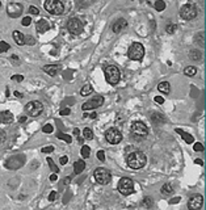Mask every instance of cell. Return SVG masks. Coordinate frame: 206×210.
Instances as JSON below:
<instances>
[{"label":"cell","mask_w":206,"mask_h":210,"mask_svg":"<svg viewBox=\"0 0 206 210\" xmlns=\"http://www.w3.org/2000/svg\"><path fill=\"white\" fill-rule=\"evenodd\" d=\"M127 166L131 168V169H141L146 166L147 163V156L142 152V151H133L131 154L127 155Z\"/></svg>","instance_id":"obj_1"},{"label":"cell","mask_w":206,"mask_h":210,"mask_svg":"<svg viewBox=\"0 0 206 210\" xmlns=\"http://www.w3.org/2000/svg\"><path fill=\"white\" fill-rule=\"evenodd\" d=\"M43 7L50 14H55V16L62 14L64 12V5L61 0H46Z\"/></svg>","instance_id":"obj_2"},{"label":"cell","mask_w":206,"mask_h":210,"mask_svg":"<svg viewBox=\"0 0 206 210\" xmlns=\"http://www.w3.org/2000/svg\"><path fill=\"white\" fill-rule=\"evenodd\" d=\"M131 135L133 138H137V139H144L147 137V134H149V129H147V126L141 122V121H137L131 125Z\"/></svg>","instance_id":"obj_3"},{"label":"cell","mask_w":206,"mask_h":210,"mask_svg":"<svg viewBox=\"0 0 206 210\" xmlns=\"http://www.w3.org/2000/svg\"><path fill=\"white\" fill-rule=\"evenodd\" d=\"M105 79L109 84L116 86L118 84V81L121 79V72L118 70V67L116 66H108L105 69Z\"/></svg>","instance_id":"obj_4"},{"label":"cell","mask_w":206,"mask_h":210,"mask_svg":"<svg viewBox=\"0 0 206 210\" xmlns=\"http://www.w3.org/2000/svg\"><path fill=\"white\" fill-rule=\"evenodd\" d=\"M144 55V47L142 43L139 42H134L131 46L129 47V51H127V57L133 61H142V58Z\"/></svg>","instance_id":"obj_5"},{"label":"cell","mask_w":206,"mask_h":210,"mask_svg":"<svg viewBox=\"0 0 206 210\" xmlns=\"http://www.w3.org/2000/svg\"><path fill=\"white\" fill-rule=\"evenodd\" d=\"M93 177L95 180L101 184V185H106L110 183V179H112V175H110V172L105 168H97L96 171H95L93 174Z\"/></svg>","instance_id":"obj_6"},{"label":"cell","mask_w":206,"mask_h":210,"mask_svg":"<svg viewBox=\"0 0 206 210\" xmlns=\"http://www.w3.org/2000/svg\"><path fill=\"white\" fill-rule=\"evenodd\" d=\"M118 191L121 194H123V196H129V194H131L134 192V183L133 180L129 179V177H123L121 179V181L118 184Z\"/></svg>","instance_id":"obj_7"},{"label":"cell","mask_w":206,"mask_h":210,"mask_svg":"<svg viewBox=\"0 0 206 210\" xmlns=\"http://www.w3.org/2000/svg\"><path fill=\"white\" fill-rule=\"evenodd\" d=\"M197 8L193 5V4H185V5H182L181 7V9H180V16L184 19V20H193L196 16H197Z\"/></svg>","instance_id":"obj_8"},{"label":"cell","mask_w":206,"mask_h":210,"mask_svg":"<svg viewBox=\"0 0 206 210\" xmlns=\"http://www.w3.org/2000/svg\"><path fill=\"white\" fill-rule=\"evenodd\" d=\"M42 110H43V105L40 101H30L25 107V112L28 113V116H32V117L40 116L42 113Z\"/></svg>","instance_id":"obj_9"},{"label":"cell","mask_w":206,"mask_h":210,"mask_svg":"<svg viewBox=\"0 0 206 210\" xmlns=\"http://www.w3.org/2000/svg\"><path fill=\"white\" fill-rule=\"evenodd\" d=\"M105 138L110 145H117L122 141V134L120 130H117L116 127H110L105 131Z\"/></svg>","instance_id":"obj_10"},{"label":"cell","mask_w":206,"mask_h":210,"mask_svg":"<svg viewBox=\"0 0 206 210\" xmlns=\"http://www.w3.org/2000/svg\"><path fill=\"white\" fill-rule=\"evenodd\" d=\"M67 29H68V32L72 33V34H80L83 30H84V25H83V22L80 21L79 19L76 17H72L68 20L67 22Z\"/></svg>","instance_id":"obj_11"},{"label":"cell","mask_w":206,"mask_h":210,"mask_svg":"<svg viewBox=\"0 0 206 210\" xmlns=\"http://www.w3.org/2000/svg\"><path fill=\"white\" fill-rule=\"evenodd\" d=\"M104 104V97L102 96H95L93 99H91L89 101H87L82 105V109L85 112V110H91V109H96L99 107H101V105Z\"/></svg>","instance_id":"obj_12"},{"label":"cell","mask_w":206,"mask_h":210,"mask_svg":"<svg viewBox=\"0 0 206 210\" xmlns=\"http://www.w3.org/2000/svg\"><path fill=\"white\" fill-rule=\"evenodd\" d=\"M23 5H21L20 3H11L8 4V7H7V13H8V16L12 17V19H17L21 16V13H23Z\"/></svg>","instance_id":"obj_13"},{"label":"cell","mask_w":206,"mask_h":210,"mask_svg":"<svg viewBox=\"0 0 206 210\" xmlns=\"http://www.w3.org/2000/svg\"><path fill=\"white\" fill-rule=\"evenodd\" d=\"M24 162H25L24 156L17 155V156H13V158H11V159L7 160L5 162V167L8 169H17V168H20L21 166H23Z\"/></svg>","instance_id":"obj_14"},{"label":"cell","mask_w":206,"mask_h":210,"mask_svg":"<svg viewBox=\"0 0 206 210\" xmlns=\"http://www.w3.org/2000/svg\"><path fill=\"white\" fill-rule=\"evenodd\" d=\"M203 205V197L200 196V194H194L189 198L188 201V207L189 210H200Z\"/></svg>","instance_id":"obj_15"},{"label":"cell","mask_w":206,"mask_h":210,"mask_svg":"<svg viewBox=\"0 0 206 210\" xmlns=\"http://www.w3.org/2000/svg\"><path fill=\"white\" fill-rule=\"evenodd\" d=\"M126 26H127V21L125 20V19H118V20H117L114 24H113L112 30H113L114 33H121L123 29H126Z\"/></svg>","instance_id":"obj_16"},{"label":"cell","mask_w":206,"mask_h":210,"mask_svg":"<svg viewBox=\"0 0 206 210\" xmlns=\"http://www.w3.org/2000/svg\"><path fill=\"white\" fill-rule=\"evenodd\" d=\"M62 69L61 64H49V66H43V71L46 74H49L50 76H55V75L59 72V70Z\"/></svg>","instance_id":"obj_17"},{"label":"cell","mask_w":206,"mask_h":210,"mask_svg":"<svg viewBox=\"0 0 206 210\" xmlns=\"http://www.w3.org/2000/svg\"><path fill=\"white\" fill-rule=\"evenodd\" d=\"M35 29H37V32H38V33H45V32H47L49 29H50V25H49L47 20L41 19L40 21H37V24H35Z\"/></svg>","instance_id":"obj_18"},{"label":"cell","mask_w":206,"mask_h":210,"mask_svg":"<svg viewBox=\"0 0 206 210\" xmlns=\"http://www.w3.org/2000/svg\"><path fill=\"white\" fill-rule=\"evenodd\" d=\"M13 121V114L11 113L9 110H4L0 113V122L3 124H9Z\"/></svg>","instance_id":"obj_19"},{"label":"cell","mask_w":206,"mask_h":210,"mask_svg":"<svg viewBox=\"0 0 206 210\" xmlns=\"http://www.w3.org/2000/svg\"><path fill=\"white\" fill-rule=\"evenodd\" d=\"M84 168H85V163H84V160H76L75 164H73V172H75L76 175H80V174H82V172L84 171Z\"/></svg>","instance_id":"obj_20"},{"label":"cell","mask_w":206,"mask_h":210,"mask_svg":"<svg viewBox=\"0 0 206 210\" xmlns=\"http://www.w3.org/2000/svg\"><path fill=\"white\" fill-rule=\"evenodd\" d=\"M12 36H13V40H14V42H16L17 45H24V43H25V37H24V34L21 33V32H19V30H14Z\"/></svg>","instance_id":"obj_21"},{"label":"cell","mask_w":206,"mask_h":210,"mask_svg":"<svg viewBox=\"0 0 206 210\" xmlns=\"http://www.w3.org/2000/svg\"><path fill=\"white\" fill-rule=\"evenodd\" d=\"M158 89H159L161 93L168 95V93L171 92V86H170V83H168V81H161V83L158 86Z\"/></svg>","instance_id":"obj_22"},{"label":"cell","mask_w":206,"mask_h":210,"mask_svg":"<svg viewBox=\"0 0 206 210\" xmlns=\"http://www.w3.org/2000/svg\"><path fill=\"white\" fill-rule=\"evenodd\" d=\"M176 133H179L180 135H182V138H184V141L187 142V143H193L194 142V138L190 135V134H188V133H185V131H182L181 129H176Z\"/></svg>","instance_id":"obj_23"},{"label":"cell","mask_w":206,"mask_h":210,"mask_svg":"<svg viewBox=\"0 0 206 210\" xmlns=\"http://www.w3.org/2000/svg\"><path fill=\"white\" fill-rule=\"evenodd\" d=\"M151 119H152V122L154 124H164L165 122V118L163 117V116H161L160 113H154L152 116H151Z\"/></svg>","instance_id":"obj_24"},{"label":"cell","mask_w":206,"mask_h":210,"mask_svg":"<svg viewBox=\"0 0 206 210\" xmlns=\"http://www.w3.org/2000/svg\"><path fill=\"white\" fill-rule=\"evenodd\" d=\"M189 58L192 59V61H194V62H198L202 58V54L200 52V50H192L189 52Z\"/></svg>","instance_id":"obj_25"},{"label":"cell","mask_w":206,"mask_h":210,"mask_svg":"<svg viewBox=\"0 0 206 210\" xmlns=\"http://www.w3.org/2000/svg\"><path fill=\"white\" fill-rule=\"evenodd\" d=\"M93 92V87L91 84H85L83 88H82V91H80V95H82L83 97L84 96H88V95H91Z\"/></svg>","instance_id":"obj_26"},{"label":"cell","mask_w":206,"mask_h":210,"mask_svg":"<svg viewBox=\"0 0 206 210\" xmlns=\"http://www.w3.org/2000/svg\"><path fill=\"white\" fill-rule=\"evenodd\" d=\"M184 74H185L187 76L192 78V76H194V75L197 74V69H196V67H193V66H189V67H187V69L184 70Z\"/></svg>","instance_id":"obj_27"},{"label":"cell","mask_w":206,"mask_h":210,"mask_svg":"<svg viewBox=\"0 0 206 210\" xmlns=\"http://www.w3.org/2000/svg\"><path fill=\"white\" fill-rule=\"evenodd\" d=\"M172 192H173V189H172L171 184H164L161 186V194H164V196H168V194H171Z\"/></svg>","instance_id":"obj_28"},{"label":"cell","mask_w":206,"mask_h":210,"mask_svg":"<svg viewBox=\"0 0 206 210\" xmlns=\"http://www.w3.org/2000/svg\"><path fill=\"white\" fill-rule=\"evenodd\" d=\"M83 135H84V138H85V139L91 141V139L93 138V131L89 129V127H85V129L83 130Z\"/></svg>","instance_id":"obj_29"},{"label":"cell","mask_w":206,"mask_h":210,"mask_svg":"<svg viewBox=\"0 0 206 210\" xmlns=\"http://www.w3.org/2000/svg\"><path fill=\"white\" fill-rule=\"evenodd\" d=\"M155 8H156L158 12L164 11V8H165V3L163 2V0H156V2H155Z\"/></svg>","instance_id":"obj_30"},{"label":"cell","mask_w":206,"mask_h":210,"mask_svg":"<svg viewBox=\"0 0 206 210\" xmlns=\"http://www.w3.org/2000/svg\"><path fill=\"white\" fill-rule=\"evenodd\" d=\"M152 204H154V201H152L151 197H144L143 201H142V206L143 207H151Z\"/></svg>","instance_id":"obj_31"},{"label":"cell","mask_w":206,"mask_h":210,"mask_svg":"<svg viewBox=\"0 0 206 210\" xmlns=\"http://www.w3.org/2000/svg\"><path fill=\"white\" fill-rule=\"evenodd\" d=\"M80 154H82L83 158H88L91 155V148L88 147V146H83L82 150H80Z\"/></svg>","instance_id":"obj_32"},{"label":"cell","mask_w":206,"mask_h":210,"mask_svg":"<svg viewBox=\"0 0 206 210\" xmlns=\"http://www.w3.org/2000/svg\"><path fill=\"white\" fill-rule=\"evenodd\" d=\"M176 29H177V25H175V24H168L165 26V30L167 33H170V34H173L176 32Z\"/></svg>","instance_id":"obj_33"},{"label":"cell","mask_w":206,"mask_h":210,"mask_svg":"<svg viewBox=\"0 0 206 210\" xmlns=\"http://www.w3.org/2000/svg\"><path fill=\"white\" fill-rule=\"evenodd\" d=\"M47 163H49V166H50V169L54 171V174H58V171H59V169H58V167L55 166V163L51 160V158H47Z\"/></svg>","instance_id":"obj_34"},{"label":"cell","mask_w":206,"mask_h":210,"mask_svg":"<svg viewBox=\"0 0 206 210\" xmlns=\"http://www.w3.org/2000/svg\"><path fill=\"white\" fill-rule=\"evenodd\" d=\"M8 50H9V45L4 41H0V52H5Z\"/></svg>","instance_id":"obj_35"},{"label":"cell","mask_w":206,"mask_h":210,"mask_svg":"<svg viewBox=\"0 0 206 210\" xmlns=\"http://www.w3.org/2000/svg\"><path fill=\"white\" fill-rule=\"evenodd\" d=\"M53 130H54V127H53V125H50V124H46L45 126L42 127V131H43V133H46V134L53 133Z\"/></svg>","instance_id":"obj_36"},{"label":"cell","mask_w":206,"mask_h":210,"mask_svg":"<svg viewBox=\"0 0 206 210\" xmlns=\"http://www.w3.org/2000/svg\"><path fill=\"white\" fill-rule=\"evenodd\" d=\"M58 138H59V139H64L66 142H67V143H71V142H72V138H71L70 135H67V134L59 133V134H58Z\"/></svg>","instance_id":"obj_37"},{"label":"cell","mask_w":206,"mask_h":210,"mask_svg":"<svg viewBox=\"0 0 206 210\" xmlns=\"http://www.w3.org/2000/svg\"><path fill=\"white\" fill-rule=\"evenodd\" d=\"M196 42L200 45L201 43V46H205V40H203V33H201V36L198 34V36H196Z\"/></svg>","instance_id":"obj_38"},{"label":"cell","mask_w":206,"mask_h":210,"mask_svg":"<svg viewBox=\"0 0 206 210\" xmlns=\"http://www.w3.org/2000/svg\"><path fill=\"white\" fill-rule=\"evenodd\" d=\"M25 43H26V45H29V46H33V45L35 43V40L33 38V37L28 36V37H25Z\"/></svg>","instance_id":"obj_39"},{"label":"cell","mask_w":206,"mask_h":210,"mask_svg":"<svg viewBox=\"0 0 206 210\" xmlns=\"http://www.w3.org/2000/svg\"><path fill=\"white\" fill-rule=\"evenodd\" d=\"M29 13H30V14H38L40 11H38V8H37V7L30 5V7H29Z\"/></svg>","instance_id":"obj_40"},{"label":"cell","mask_w":206,"mask_h":210,"mask_svg":"<svg viewBox=\"0 0 206 210\" xmlns=\"http://www.w3.org/2000/svg\"><path fill=\"white\" fill-rule=\"evenodd\" d=\"M11 80H13V81H23L24 76H23V75H13V76L11 78Z\"/></svg>","instance_id":"obj_41"},{"label":"cell","mask_w":206,"mask_h":210,"mask_svg":"<svg viewBox=\"0 0 206 210\" xmlns=\"http://www.w3.org/2000/svg\"><path fill=\"white\" fill-rule=\"evenodd\" d=\"M54 151V147L53 146H47V147H43L42 148V152L43 154H49V152H53Z\"/></svg>","instance_id":"obj_42"},{"label":"cell","mask_w":206,"mask_h":210,"mask_svg":"<svg viewBox=\"0 0 206 210\" xmlns=\"http://www.w3.org/2000/svg\"><path fill=\"white\" fill-rule=\"evenodd\" d=\"M97 158H99L100 162H104L105 160V152L102 151V150H100V151L97 152Z\"/></svg>","instance_id":"obj_43"},{"label":"cell","mask_w":206,"mask_h":210,"mask_svg":"<svg viewBox=\"0 0 206 210\" xmlns=\"http://www.w3.org/2000/svg\"><path fill=\"white\" fill-rule=\"evenodd\" d=\"M194 151H203V146H202V143H200V142L194 143Z\"/></svg>","instance_id":"obj_44"},{"label":"cell","mask_w":206,"mask_h":210,"mask_svg":"<svg viewBox=\"0 0 206 210\" xmlns=\"http://www.w3.org/2000/svg\"><path fill=\"white\" fill-rule=\"evenodd\" d=\"M30 22H32V19H30V17H24V19H23V25H24V26H29V25H30Z\"/></svg>","instance_id":"obj_45"},{"label":"cell","mask_w":206,"mask_h":210,"mask_svg":"<svg viewBox=\"0 0 206 210\" xmlns=\"http://www.w3.org/2000/svg\"><path fill=\"white\" fill-rule=\"evenodd\" d=\"M7 135H5V131L4 130H0V143H3V142L5 141Z\"/></svg>","instance_id":"obj_46"},{"label":"cell","mask_w":206,"mask_h":210,"mask_svg":"<svg viewBox=\"0 0 206 210\" xmlns=\"http://www.w3.org/2000/svg\"><path fill=\"white\" fill-rule=\"evenodd\" d=\"M180 200H181L180 197H173L172 200H170V204H171V205H173V204H179Z\"/></svg>","instance_id":"obj_47"},{"label":"cell","mask_w":206,"mask_h":210,"mask_svg":"<svg viewBox=\"0 0 206 210\" xmlns=\"http://www.w3.org/2000/svg\"><path fill=\"white\" fill-rule=\"evenodd\" d=\"M70 113H71V110H70L68 108H66V109L61 110V116H68Z\"/></svg>","instance_id":"obj_48"},{"label":"cell","mask_w":206,"mask_h":210,"mask_svg":"<svg viewBox=\"0 0 206 210\" xmlns=\"http://www.w3.org/2000/svg\"><path fill=\"white\" fill-rule=\"evenodd\" d=\"M155 102H158V104H163L164 102V99L161 96H156L155 97Z\"/></svg>","instance_id":"obj_49"},{"label":"cell","mask_w":206,"mask_h":210,"mask_svg":"<svg viewBox=\"0 0 206 210\" xmlns=\"http://www.w3.org/2000/svg\"><path fill=\"white\" fill-rule=\"evenodd\" d=\"M55 197H57V193H55V192H51V193L49 194V201H54Z\"/></svg>","instance_id":"obj_50"},{"label":"cell","mask_w":206,"mask_h":210,"mask_svg":"<svg viewBox=\"0 0 206 210\" xmlns=\"http://www.w3.org/2000/svg\"><path fill=\"white\" fill-rule=\"evenodd\" d=\"M67 162H68V158H67V156H62V158H61V164H63V166H64V164L67 163Z\"/></svg>","instance_id":"obj_51"},{"label":"cell","mask_w":206,"mask_h":210,"mask_svg":"<svg viewBox=\"0 0 206 210\" xmlns=\"http://www.w3.org/2000/svg\"><path fill=\"white\" fill-rule=\"evenodd\" d=\"M57 180H58L57 174H54V175H51V176H50V181H51V183H53V181H57Z\"/></svg>","instance_id":"obj_52"},{"label":"cell","mask_w":206,"mask_h":210,"mask_svg":"<svg viewBox=\"0 0 206 210\" xmlns=\"http://www.w3.org/2000/svg\"><path fill=\"white\" fill-rule=\"evenodd\" d=\"M89 117H91L92 119H95V118L97 117V113H96V112H93V113H91V114H89Z\"/></svg>","instance_id":"obj_53"},{"label":"cell","mask_w":206,"mask_h":210,"mask_svg":"<svg viewBox=\"0 0 206 210\" xmlns=\"http://www.w3.org/2000/svg\"><path fill=\"white\" fill-rule=\"evenodd\" d=\"M194 163H196V164H200V166H202V164H203V162H202V160H200V159H196V160H194Z\"/></svg>","instance_id":"obj_54"},{"label":"cell","mask_w":206,"mask_h":210,"mask_svg":"<svg viewBox=\"0 0 206 210\" xmlns=\"http://www.w3.org/2000/svg\"><path fill=\"white\" fill-rule=\"evenodd\" d=\"M19 121H20V122H25V121H26V117H20Z\"/></svg>","instance_id":"obj_55"},{"label":"cell","mask_w":206,"mask_h":210,"mask_svg":"<svg viewBox=\"0 0 206 210\" xmlns=\"http://www.w3.org/2000/svg\"><path fill=\"white\" fill-rule=\"evenodd\" d=\"M14 96H16V97H23V95H21L19 91H16V92H14Z\"/></svg>","instance_id":"obj_56"},{"label":"cell","mask_w":206,"mask_h":210,"mask_svg":"<svg viewBox=\"0 0 206 210\" xmlns=\"http://www.w3.org/2000/svg\"><path fill=\"white\" fill-rule=\"evenodd\" d=\"M73 134H75V135H79V129H75V130H73Z\"/></svg>","instance_id":"obj_57"},{"label":"cell","mask_w":206,"mask_h":210,"mask_svg":"<svg viewBox=\"0 0 206 210\" xmlns=\"http://www.w3.org/2000/svg\"><path fill=\"white\" fill-rule=\"evenodd\" d=\"M0 7H2V3H0Z\"/></svg>","instance_id":"obj_58"}]
</instances>
